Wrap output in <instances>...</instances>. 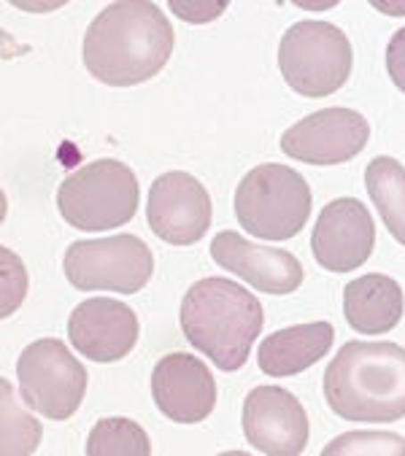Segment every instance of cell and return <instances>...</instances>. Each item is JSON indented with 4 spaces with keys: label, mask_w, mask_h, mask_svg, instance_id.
<instances>
[{
    "label": "cell",
    "mask_w": 405,
    "mask_h": 456,
    "mask_svg": "<svg viewBox=\"0 0 405 456\" xmlns=\"http://www.w3.org/2000/svg\"><path fill=\"white\" fill-rule=\"evenodd\" d=\"M173 54V28L149 0H120L87 28L81 57L92 78L136 86L154 78Z\"/></svg>",
    "instance_id": "obj_1"
},
{
    "label": "cell",
    "mask_w": 405,
    "mask_h": 456,
    "mask_svg": "<svg viewBox=\"0 0 405 456\" xmlns=\"http://www.w3.org/2000/svg\"><path fill=\"white\" fill-rule=\"evenodd\" d=\"M330 411L354 424L405 419V348L386 340H351L325 370Z\"/></svg>",
    "instance_id": "obj_2"
},
{
    "label": "cell",
    "mask_w": 405,
    "mask_h": 456,
    "mask_svg": "<svg viewBox=\"0 0 405 456\" xmlns=\"http://www.w3.org/2000/svg\"><path fill=\"white\" fill-rule=\"evenodd\" d=\"M262 324L265 314L260 300L230 279H202L181 300V330L186 340L225 373L244 368Z\"/></svg>",
    "instance_id": "obj_3"
},
{
    "label": "cell",
    "mask_w": 405,
    "mask_h": 456,
    "mask_svg": "<svg viewBox=\"0 0 405 456\" xmlns=\"http://www.w3.org/2000/svg\"><path fill=\"white\" fill-rule=\"evenodd\" d=\"M141 203L136 173L120 159H95L73 170L57 190L60 216L84 232L125 227Z\"/></svg>",
    "instance_id": "obj_4"
},
{
    "label": "cell",
    "mask_w": 405,
    "mask_h": 456,
    "mask_svg": "<svg viewBox=\"0 0 405 456\" xmlns=\"http://www.w3.org/2000/svg\"><path fill=\"white\" fill-rule=\"evenodd\" d=\"M311 187L286 165H257L236 190L238 224L262 240H289L309 222Z\"/></svg>",
    "instance_id": "obj_5"
},
{
    "label": "cell",
    "mask_w": 405,
    "mask_h": 456,
    "mask_svg": "<svg viewBox=\"0 0 405 456\" xmlns=\"http://www.w3.org/2000/svg\"><path fill=\"white\" fill-rule=\"evenodd\" d=\"M354 65L346 33L330 22L292 25L278 44V70L302 98H327L349 81Z\"/></svg>",
    "instance_id": "obj_6"
},
{
    "label": "cell",
    "mask_w": 405,
    "mask_h": 456,
    "mask_svg": "<svg viewBox=\"0 0 405 456\" xmlns=\"http://www.w3.org/2000/svg\"><path fill=\"white\" fill-rule=\"evenodd\" d=\"M65 279L81 292H141L152 273V248L138 235H112L100 240H76L62 259Z\"/></svg>",
    "instance_id": "obj_7"
},
{
    "label": "cell",
    "mask_w": 405,
    "mask_h": 456,
    "mask_svg": "<svg viewBox=\"0 0 405 456\" xmlns=\"http://www.w3.org/2000/svg\"><path fill=\"white\" fill-rule=\"evenodd\" d=\"M17 381L22 403L52 421L70 419L87 392V370L65 343L54 338L36 340L20 354Z\"/></svg>",
    "instance_id": "obj_8"
},
{
    "label": "cell",
    "mask_w": 405,
    "mask_h": 456,
    "mask_svg": "<svg viewBox=\"0 0 405 456\" xmlns=\"http://www.w3.org/2000/svg\"><path fill=\"white\" fill-rule=\"evenodd\" d=\"M211 195L184 170L162 173L149 187L146 219L152 232L170 246H192L211 230Z\"/></svg>",
    "instance_id": "obj_9"
},
{
    "label": "cell",
    "mask_w": 405,
    "mask_h": 456,
    "mask_svg": "<svg viewBox=\"0 0 405 456\" xmlns=\"http://www.w3.org/2000/svg\"><path fill=\"white\" fill-rule=\"evenodd\" d=\"M370 138L368 119L354 109H322L281 135V151L306 165H343Z\"/></svg>",
    "instance_id": "obj_10"
},
{
    "label": "cell",
    "mask_w": 405,
    "mask_h": 456,
    "mask_svg": "<svg viewBox=\"0 0 405 456\" xmlns=\"http://www.w3.org/2000/svg\"><path fill=\"white\" fill-rule=\"evenodd\" d=\"M244 435L268 456H297L309 445V416L281 387H257L244 400Z\"/></svg>",
    "instance_id": "obj_11"
},
{
    "label": "cell",
    "mask_w": 405,
    "mask_h": 456,
    "mask_svg": "<svg viewBox=\"0 0 405 456\" xmlns=\"http://www.w3.org/2000/svg\"><path fill=\"white\" fill-rule=\"evenodd\" d=\"M152 397L173 424H200L217 405V381L202 359L176 351L154 364Z\"/></svg>",
    "instance_id": "obj_12"
},
{
    "label": "cell",
    "mask_w": 405,
    "mask_h": 456,
    "mask_svg": "<svg viewBox=\"0 0 405 456\" xmlns=\"http://www.w3.org/2000/svg\"><path fill=\"white\" fill-rule=\"evenodd\" d=\"M376 246V224L370 211L354 198L327 203L311 235V251L319 267L330 273H351L370 259Z\"/></svg>",
    "instance_id": "obj_13"
},
{
    "label": "cell",
    "mask_w": 405,
    "mask_h": 456,
    "mask_svg": "<svg viewBox=\"0 0 405 456\" xmlns=\"http://www.w3.org/2000/svg\"><path fill=\"white\" fill-rule=\"evenodd\" d=\"M138 316L130 305L112 297H92L73 308L68 319L70 346L92 362L125 359L138 343Z\"/></svg>",
    "instance_id": "obj_14"
},
{
    "label": "cell",
    "mask_w": 405,
    "mask_h": 456,
    "mask_svg": "<svg viewBox=\"0 0 405 456\" xmlns=\"http://www.w3.org/2000/svg\"><path fill=\"white\" fill-rule=\"evenodd\" d=\"M214 262L265 295H292L302 284V265L294 254L254 246L241 232H219L211 240Z\"/></svg>",
    "instance_id": "obj_15"
},
{
    "label": "cell",
    "mask_w": 405,
    "mask_h": 456,
    "mask_svg": "<svg viewBox=\"0 0 405 456\" xmlns=\"http://www.w3.org/2000/svg\"><path fill=\"white\" fill-rule=\"evenodd\" d=\"M335 330L330 322H311V324H294L286 330L273 332L257 348L260 370L270 379H289L314 364L330 351Z\"/></svg>",
    "instance_id": "obj_16"
},
{
    "label": "cell",
    "mask_w": 405,
    "mask_h": 456,
    "mask_svg": "<svg viewBox=\"0 0 405 456\" xmlns=\"http://www.w3.org/2000/svg\"><path fill=\"white\" fill-rule=\"evenodd\" d=\"M405 311L402 289L394 279L384 273H368L354 279L343 289V316L349 327L360 335H384L392 332Z\"/></svg>",
    "instance_id": "obj_17"
},
{
    "label": "cell",
    "mask_w": 405,
    "mask_h": 456,
    "mask_svg": "<svg viewBox=\"0 0 405 456\" xmlns=\"http://www.w3.org/2000/svg\"><path fill=\"white\" fill-rule=\"evenodd\" d=\"M365 187L384 227L405 246V167L392 157H376L365 170Z\"/></svg>",
    "instance_id": "obj_18"
},
{
    "label": "cell",
    "mask_w": 405,
    "mask_h": 456,
    "mask_svg": "<svg viewBox=\"0 0 405 456\" xmlns=\"http://www.w3.org/2000/svg\"><path fill=\"white\" fill-rule=\"evenodd\" d=\"M152 443L133 419H100L87 437V456H149Z\"/></svg>",
    "instance_id": "obj_19"
},
{
    "label": "cell",
    "mask_w": 405,
    "mask_h": 456,
    "mask_svg": "<svg viewBox=\"0 0 405 456\" xmlns=\"http://www.w3.org/2000/svg\"><path fill=\"white\" fill-rule=\"evenodd\" d=\"M0 392H4V403H0V453L4 456H28L36 453L41 443V424L20 408L12 384L4 379L0 381Z\"/></svg>",
    "instance_id": "obj_20"
},
{
    "label": "cell",
    "mask_w": 405,
    "mask_h": 456,
    "mask_svg": "<svg viewBox=\"0 0 405 456\" xmlns=\"http://www.w3.org/2000/svg\"><path fill=\"white\" fill-rule=\"evenodd\" d=\"M325 456H405V437L394 432H346L322 451Z\"/></svg>",
    "instance_id": "obj_21"
},
{
    "label": "cell",
    "mask_w": 405,
    "mask_h": 456,
    "mask_svg": "<svg viewBox=\"0 0 405 456\" xmlns=\"http://www.w3.org/2000/svg\"><path fill=\"white\" fill-rule=\"evenodd\" d=\"M25 295H28V273L22 259L12 248H0V297H4L0 316L9 319L22 305Z\"/></svg>",
    "instance_id": "obj_22"
},
{
    "label": "cell",
    "mask_w": 405,
    "mask_h": 456,
    "mask_svg": "<svg viewBox=\"0 0 405 456\" xmlns=\"http://www.w3.org/2000/svg\"><path fill=\"white\" fill-rule=\"evenodd\" d=\"M386 73L400 93H405V28L397 30L386 46Z\"/></svg>",
    "instance_id": "obj_23"
},
{
    "label": "cell",
    "mask_w": 405,
    "mask_h": 456,
    "mask_svg": "<svg viewBox=\"0 0 405 456\" xmlns=\"http://www.w3.org/2000/svg\"><path fill=\"white\" fill-rule=\"evenodd\" d=\"M170 9L184 20V22H211L219 14H225L227 4H178L173 0Z\"/></svg>",
    "instance_id": "obj_24"
}]
</instances>
